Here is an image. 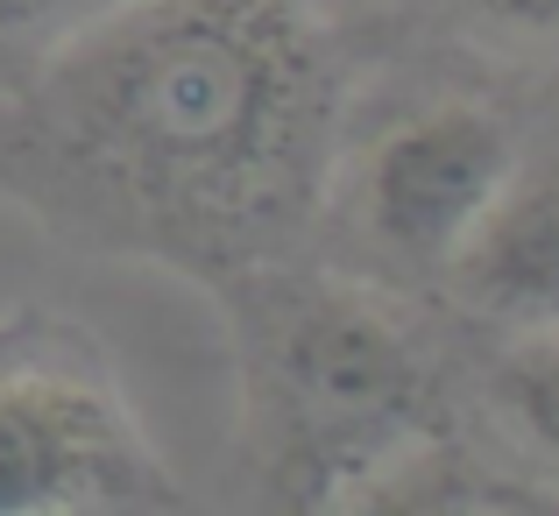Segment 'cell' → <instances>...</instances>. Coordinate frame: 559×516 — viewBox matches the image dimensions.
<instances>
[{
    "mask_svg": "<svg viewBox=\"0 0 559 516\" xmlns=\"http://www.w3.org/2000/svg\"><path fill=\"white\" fill-rule=\"evenodd\" d=\"M341 135V57L312 0H128L28 64L0 184L114 255L205 284L276 262Z\"/></svg>",
    "mask_w": 559,
    "mask_h": 516,
    "instance_id": "obj_1",
    "label": "cell"
},
{
    "mask_svg": "<svg viewBox=\"0 0 559 516\" xmlns=\"http://www.w3.org/2000/svg\"><path fill=\"white\" fill-rule=\"evenodd\" d=\"M241 424L255 481L290 509L355 503L396 453L439 432V375L382 298L276 262L227 276Z\"/></svg>",
    "mask_w": 559,
    "mask_h": 516,
    "instance_id": "obj_2",
    "label": "cell"
},
{
    "mask_svg": "<svg viewBox=\"0 0 559 516\" xmlns=\"http://www.w3.org/2000/svg\"><path fill=\"white\" fill-rule=\"evenodd\" d=\"M0 353V516H121L178 509L185 489L99 368Z\"/></svg>",
    "mask_w": 559,
    "mask_h": 516,
    "instance_id": "obj_3",
    "label": "cell"
},
{
    "mask_svg": "<svg viewBox=\"0 0 559 516\" xmlns=\"http://www.w3.org/2000/svg\"><path fill=\"white\" fill-rule=\"evenodd\" d=\"M518 170V142L489 107H432L390 128L361 170V233L396 269L439 276Z\"/></svg>",
    "mask_w": 559,
    "mask_h": 516,
    "instance_id": "obj_4",
    "label": "cell"
},
{
    "mask_svg": "<svg viewBox=\"0 0 559 516\" xmlns=\"http://www.w3.org/2000/svg\"><path fill=\"white\" fill-rule=\"evenodd\" d=\"M453 284L481 312L559 326V164L510 170V184L453 255Z\"/></svg>",
    "mask_w": 559,
    "mask_h": 516,
    "instance_id": "obj_5",
    "label": "cell"
},
{
    "mask_svg": "<svg viewBox=\"0 0 559 516\" xmlns=\"http://www.w3.org/2000/svg\"><path fill=\"white\" fill-rule=\"evenodd\" d=\"M510 424L546 453V467L559 475V326H546V340H532L524 353H510L503 375H496Z\"/></svg>",
    "mask_w": 559,
    "mask_h": 516,
    "instance_id": "obj_6",
    "label": "cell"
},
{
    "mask_svg": "<svg viewBox=\"0 0 559 516\" xmlns=\"http://www.w3.org/2000/svg\"><path fill=\"white\" fill-rule=\"evenodd\" d=\"M128 0H0V57H50L57 43L85 36L93 22H107Z\"/></svg>",
    "mask_w": 559,
    "mask_h": 516,
    "instance_id": "obj_7",
    "label": "cell"
},
{
    "mask_svg": "<svg viewBox=\"0 0 559 516\" xmlns=\"http://www.w3.org/2000/svg\"><path fill=\"white\" fill-rule=\"evenodd\" d=\"M461 8L496 28H524V36H552L559 28V0H461Z\"/></svg>",
    "mask_w": 559,
    "mask_h": 516,
    "instance_id": "obj_8",
    "label": "cell"
},
{
    "mask_svg": "<svg viewBox=\"0 0 559 516\" xmlns=\"http://www.w3.org/2000/svg\"><path fill=\"white\" fill-rule=\"evenodd\" d=\"M28 333H43V326H36L28 312H22V319H0V353H8V347H22Z\"/></svg>",
    "mask_w": 559,
    "mask_h": 516,
    "instance_id": "obj_9",
    "label": "cell"
}]
</instances>
